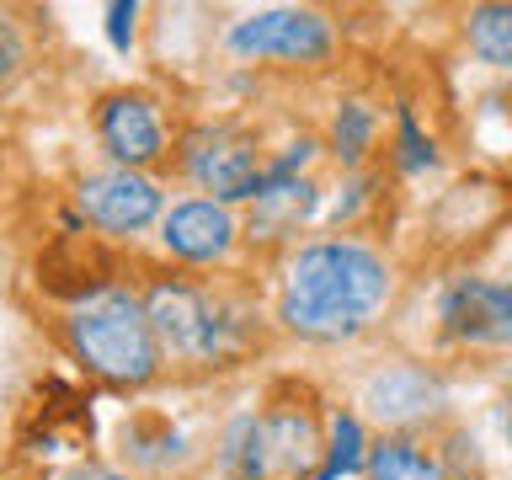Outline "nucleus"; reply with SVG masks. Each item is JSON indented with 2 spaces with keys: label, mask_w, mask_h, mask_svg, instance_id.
I'll list each match as a JSON object with an SVG mask.
<instances>
[{
  "label": "nucleus",
  "mask_w": 512,
  "mask_h": 480,
  "mask_svg": "<svg viewBox=\"0 0 512 480\" xmlns=\"http://www.w3.org/2000/svg\"><path fill=\"white\" fill-rule=\"evenodd\" d=\"M395 294L390 262L363 240H310L288 256L278 283V326L299 342H352Z\"/></svg>",
  "instance_id": "obj_1"
},
{
  "label": "nucleus",
  "mask_w": 512,
  "mask_h": 480,
  "mask_svg": "<svg viewBox=\"0 0 512 480\" xmlns=\"http://www.w3.org/2000/svg\"><path fill=\"white\" fill-rule=\"evenodd\" d=\"M64 342H70V358L91 379L112 384V390H144L166 368V352H160V336L150 315H144V299L123 283L86 288L64 315Z\"/></svg>",
  "instance_id": "obj_2"
},
{
  "label": "nucleus",
  "mask_w": 512,
  "mask_h": 480,
  "mask_svg": "<svg viewBox=\"0 0 512 480\" xmlns=\"http://www.w3.org/2000/svg\"><path fill=\"white\" fill-rule=\"evenodd\" d=\"M315 459H326V438L304 406L246 411L219 443V470L230 480H315Z\"/></svg>",
  "instance_id": "obj_3"
},
{
  "label": "nucleus",
  "mask_w": 512,
  "mask_h": 480,
  "mask_svg": "<svg viewBox=\"0 0 512 480\" xmlns=\"http://www.w3.org/2000/svg\"><path fill=\"white\" fill-rule=\"evenodd\" d=\"M144 315L160 336L166 363H219L235 347L240 320L208 294V288L187 283V278H150L144 283Z\"/></svg>",
  "instance_id": "obj_4"
},
{
  "label": "nucleus",
  "mask_w": 512,
  "mask_h": 480,
  "mask_svg": "<svg viewBox=\"0 0 512 480\" xmlns=\"http://www.w3.org/2000/svg\"><path fill=\"white\" fill-rule=\"evenodd\" d=\"M176 171L214 203H251L262 192L267 160L251 128L240 123H198L176 139Z\"/></svg>",
  "instance_id": "obj_5"
},
{
  "label": "nucleus",
  "mask_w": 512,
  "mask_h": 480,
  "mask_svg": "<svg viewBox=\"0 0 512 480\" xmlns=\"http://www.w3.org/2000/svg\"><path fill=\"white\" fill-rule=\"evenodd\" d=\"M224 48L235 59H256V64H326L336 48V27L315 6H267L240 16L224 32Z\"/></svg>",
  "instance_id": "obj_6"
},
{
  "label": "nucleus",
  "mask_w": 512,
  "mask_h": 480,
  "mask_svg": "<svg viewBox=\"0 0 512 480\" xmlns=\"http://www.w3.org/2000/svg\"><path fill=\"white\" fill-rule=\"evenodd\" d=\"M75 214L112 240H134L166 219V187L150 171H123V166L86 171L75 182Z\"/></svg>",
  "instance_id": "obj_7"
},
{
  "label": "nucleus",
  "mask_w": 512,
  "mask_h": 480,
  "mask_svg": "<svg viewBox=\"0 0 512 480\" xmlns=\"http://www.w3.org/2000/svg\"><path fill=\"white\" fill-rule=\"evenodd\" d=\"M91 128H96L102 155L123 171H150L171 155L166 112H160V102L150 91H134V86L102 91L91 107Z\"/></svg>",
  "instance_id": "obj_8"
},
{
  "label": "nucleus",
  "mask_w": 512,
  "mask_h": 480,
  "mask_svg": "<svg viewBox=\"0 0 512 480\" xmlns=\"http://www.w3.org/2000/svg\"><path fill=\"white\" fill-rule=\"evenodd\" d=\"M246 240V224L235 219L230 203H214V198H182L166 208V219H160V246L166 256L187 267H219L230 262L235 246Z\"/></svg>",
  "instance_id": "obj_9"
},
{
  "label": "nucleus",
  "mask_w": 512,
  "mask_h": 480,
  "mask_svg": "<svg viewBox=\"0 0 512 480\" xmlns=\"http://www.w3.org/2000/svg\"><path fill=\"white\" fill-rule=\"evenodd\" d=\"M438 320L454 342L470 347H512V283L496 278H454L438 299Z\"/></svg>",
  "instance_id": "obj_10"
},
{
  "label": "nucleus",
  "mask_w": 512,
  "mask_h": 480,
  "mask_svg": "<svg viewBox=\"0 0 512 480\" xmlns=\"http://www.w3.org/2000/svg\"><path fill=\"white\" fill-rule=\"evenodd\" d=\"M315 203H320V187L310 182V176L262 182V192L251 198V214H246V240L251 246H272V240L299 235V224L315 214Z\"/></svg>",
  "instance_id": "obj_11"
},
{
  "label": "nucleus",
  "mask_w": 512,
  "mask_h": 480,
  "mask_svg": "<svg viewBox=\"0 0 512 480\" xmlns=\"http://www.w3.org/2000/svg\"><path fill=\"white\" fill-rule=\"evenodd\" d=\"M438 400H443L438 379H432L427 368H416V363L384 368V374H374L368 390H363V406L374 411L384 427H406V422H416V416H427Z\"/></svg>",
  "instance_id": "obj_12"
},
{
  "label": "nucleus",
  "mask_w": 512,
  "mask_h": 480,
  "mask_svg": "<svg viewBox=\"0 0 512 480\" xmlns=\"http://www.w3.org/2000/svg\"><path fill=\"white\" fill-rule=\"evenodd\" d=\"M368 480H443V459L422 448L406 432H390L368 448V464H363Z\"/></svg>",
  "instance_id": "obj_13"
},
{
  "label": "nucleus",
  "mask_w": 512,
  "mask_h": 480,
  "mask_svg": "<svg viewBox=\"0 0 512 480\" xmlns=\"http://www.w3.org/2000/svg\"><path fill=\"white\" fill-rule=\"evenodd\" d=\"M464 43L480 64L491 70H512V6L502 0H486V6L464 11Z\"/></svg>",
  "instance_id": "obj_14"
},
{
  "label": "nucleus",
  "mask_w": 512,
  "mask_h": 480,
  "mask_svg": "<svg viewBox=\"0 0 512 480\" xmlns=\"http://www.w3.org/2000/svg\"><path fill=\"white\" fill-rule=\"evenodd\" d=\"M368 443L363 438V416L358 411H331V422H326V459H320V470L315 480H347V475H358L363 464H368Z\"/></svg>",
  "instance_id": "obj_15"
},
{
  "label": "nucleus",
  "mask_w": 512,
  "mask_h": 480,
  "mask_svg": "<svg viewBox=\"0 0 512 480\" xmlns=\"http://www.w3.org/2000/svg\"><path fill=\"white\" fill-rule=\"evenodd\" d=\"M374 128H379V118H374L368 102H358V96L336 102V112H331V155L342 160L347 171H358L363 155L374 150Z\"/></svg>",
  "instance_id": "obj_16"
},
{
  "label": "nucleus",
  "mask_w": 512,
  "mask_h": 480,
  "mask_svg": "<svg viewBox=\"0 0 512 480\" xmlns=\"http://www.w3.org/2000/svg\"><path fill=\"white\" fill-rule=\"evenodd\" d=\"M395 160H400V171H432L438 166V144L422 134V123H416L411 107H395Z\"/></svg>",
  "instance_id": "obj_17"
},
{
  "label": "nucleus",
  "mask_w": 512,
  "mask_h": 480,
  "mask_svg": "<svg viewBox=\"0 0 512 480\" xmlns=\"http://www.w3.org/2000/svg\"><path fill=\"white\" fill-rule=\"evenodd\" d=\"M22 70H27V32L11 16H0V86H11Z\"/></svg>",
  "instance_id": "obj_18"
},
{
  "label": "nucleus",
  "mask_w": 512,
  "mask_h": 480,
  "mask_svg": "<svg viewBox=\"0 0 512 480\" xmlns=\"http://www.w3.org/2000/svg\"><path fill=\"white\" fill-rule=\"evenodd\" d=\"M134 32H139V6L134 0H112L107 6V43L118 48V54H128V48H134Z\"/></svg>",
  "instance_id": "obj_19"
},
{
  "label": "nucleus",
  "mask_w": 512,
  "mask_h": 480,
  "mask_svg": "<svg viewBox=\"0 0 512 480\" xmlns=\"http://www.w3.org/2000/svg\"><path fill=\"white\" fill-rule=\"evenodd\" d=\"M59 480H134V475H123V470H102V464H80V470L59 475Z\"/></svg>",
  "instance_id": "obj_20"
},
{
  "label": "nucleus",
  "mask_w": 512,
  "mask_h": 480,
  "mask_svg": "<svg viewBox=\"0 0 512 480\" xmlns=\"http://www.w3.org/2000/svg\"><path fill=\"white\" fill-rule=\"evenodd\" d=\"M502 416H507V438H512V395H507V411Z\"/></svg>",
  "instance_id": "obj_21"
}]
</instances>
